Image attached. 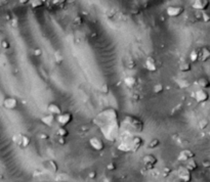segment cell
Instances as JSON below:
<instances>
[{
    "label": "cell",
    "mask_w": 210,
    "mask_h": 182,
    "mask_svg": "<svg viewBox=\"0 0 210 182\" xmlns=\"http://www.w3.org/2000/svg\"><path fill=\"white\" fill-rule=\"evenodd\" d=\"M39 138H40V139H42V140H48L49 139V135L47 133H40Z\"/></svg>",
    "instance_id": "e575fe53"
},
{
    "label": "cell",
    "mask_w": 210,
    "mask_h": 182,
    "mask_svg": "<svg viewBox=\"0 0 210 182\" xmlns=\"http://www.w3.org/2000/svg\"><path fill=\"white\" fill-rule=\"evenodd\" d=\"M1 47L4 49H8L9 47H11V44H9V42L7 40H2L1 41Z\"/></svg>",
    "instance_id": "1f68e13d"
},
{
    "label": "cell",
    "mask_w": 210,
    "mask_h": 182,
    "mask_svg": "<svg viewBox=\"0 0 210 182\" xmlns=\"http://www.w3.org/2000/svg\"><path fill=\"white\" fill-rule=\"evenodd\" d=\"M131 98L133 99V102H138V100H139V95H138V93H134L131 96Z\"/></svg>",
    "instance_id": "f35d334b"
},
{
    "label": "cell",
    "mask_w": 210,
    "mask_h": 182,
    "mask_svg": "<svg viewBox=\"0 0 210 182\" xmlns=\"http://www.w3.org/2000/svg\"><path fill=\"white\" fill-rule=\"evenodd\" d=\"M146 68L150 72H156L157 71V63H156V59L153 56H148L146 58Z\"/></svg>",
    "instance_id": "7c38bea8"
},
{
    "label": "cell",
    "mask_w": 210,
    "mask_h": 182,
    "mask_svg": "<svg viewBox=\"0 0 210 182\" xmlns=\"http://www.w3.org/2000/svg\"><path fill=\"white\" fill-rule=\"evenodd\" d=\"M12 140L16 145H19L22 148L28 147L30 145V143H31V138L28 135H26V134H22V133H18L15 134V135H13Z\"/></svg>",
    "instance_id": "6da1fadb"
},
{
    "label": "cell",
    "mask_w": 210,
    "mask_h": 182,
    "mask_svg": "<svg viewBox=\"0 0 210 182\" xmlns=\"http://www.w3.org/2000/svg\"><path fill=\"white\" fill-rule=\"evenodd\" d=\"M55 59L56 63H62V62L64 60V56H63L62 52L59 51H55Z\"/></svg>",
    "instance_id": "484cf974"
},
{
    "label": "cell",
    "mask_w": 210,
    "mask_h": 182,
    "mask_svg": "<svg viewBox=\"0 0 210 182\" xmlns=\"http://www.w3.org/2000/svg\"><path fill=\"white\" fill-rule=\"evenodd\" d=\"M2 106L5 107L6 110H15L18 109L19 106V102L18 99L15 98V97H6V98H4V100H3L2 102Z\"/></svg>",
    "instance_id": "8992f818"
},
{
    "label": "cell",
    "mask_w": 210,
    "mask_h": 182,
    "mask_svg": "<svg viewBox=\"0 0 210 182\" xmlns=\"http://www.w3.org/2000/svg\"><path fill=\"white\" fill-rule=\"evenodd\" d=\"M210 6L209 0H195L192 3V7L199 11H205Z\"/></svg>",
    "instance_id": "ba28073f"
},
{
    "label": "cell",
    "mask_w": 210,
    "mask_h": 182,
    "mask_svg": "<svg viewBox=\"0 0 210 182\" xmlns=\"http://www.w3.org/2000/svg\"><path fill=\"white\" fill-rule=\"evenodd\" d=\"M83 22H84V20H83V18H82L81 15L75 16V19L73 20V24H74V25H76V26H81L82 24H83Z\"/></svg>",
    "instance_id": "4316f807"
},
{
    "label": "cell",
    "mask_w": 210,
    "mask_h": 182,
    "mask_svg": "<svg viewBox=\"0 0 210 182\" xmlns=\"http://www.w3.org/2000/svg\"><path fill=\"white\" fill-rule=\"evenodd\" d=\"M142 144H144V139H142V137L139 136H135L132 138V141H131V144L128 146V151H136L138 150V148H141L142 146Z\"/></svg>",
    "instance_id": "30bf717a"
},
{
    "label": "cell",
    "mask_w": 210,
    "mask_h": 182,
    "mask_svg": "<svg viewBox=\"0 0 210 182\" xmlns=\"http://www.w3.org/2000/svg\"><path fill=\"white\" fill-rule=\"evenodd\" d=\"M47 110H48L49 113H50L51 115H53V116H55V117L59 116V115L63 113L62 112V107L59 106L58 103H55V102L49 103L48 106H47Z\"/></svg>",
    "instance_id": "5bb4252c"
},
{
    "label": "cell",
    "mask_w": 210,
    "mask_h": 182,
    "mask_svg": "<svg viewBox=\"0 0 210 182\" xmlns=\"http://www.w3.org/2000/svg\"><path fill=\"white\" fill-rule=\"evenodd\" d=\"M209 98H210L209 93L205 89H199L195 92V99L199 103L207 102Z\"/></svg>",
    "instance_id": "9c48e42d"
},
{
    "label": "cell",
    "mask_w": 210,
    "mask_h": 182,
    "mask_svg": "<svg viewBox=\"0 0 210 182\" xmlns=\"http://www.w3.org/2000/svg\"><path fill=\"white\" fill-rule=\"evenodd\" d=\"M197 83H198V85L201 87V89H207L210 87V81L207 78H204V77L200 78Z\"/></svg>",
    "instance_id": "ac0fdd59"
},
{
    "label": "cell",
    "mask_w": 210,
    "mask_h": 182,
    "mask_svg": "<svg viewBox=\"0 0 210 182\" xmlns=\"http://www.w3.org/2000/svg\"><path fill=\"white\" fill-rule=\"evenodd\" d=\"M171 173H172V169H171V168H169V167L163 168L162 174H163V176H164V177H168Z\"/></svg>",
    "instance_id": "83f0119b"
},
{
    "label": "cell",
    "mask_w": 210,
    "mask_h": 182,
    "mask_svg": "<svg viewBox=\"0 0 210 182\" xmlns=\"http://www.w3.org/2000/svg\"><path fill=\"white\" fill-rule=\"evenodd\" d=\"M209 81H210V80H209Z\"/></svg>",
    "instance_id": "b9f144b4"
},
{
    "label": "cell",
    "mask_w": 210,
    "mask_h": 182,
    "mask_svg": "<svg viewBox=\"0 0 210 182\" xmlns=\"http://www.w3.org/2000/svg\"><path fill=\"white\" fill-rule=\"evenodd\" d=\"M159 145H160V140L157 139V138H155V139H152V140L148 143V147H149V148H151V150H153V148L158 147Z\"/></svg>",
    "instance_id": "cb8c5ba5"
},
{
    "label": "cell",
    "mask_w": 210,
    "mask_h": 182,
    "mask_svg": "<svg viewBox=\"0 0 210 182\" xmlns=\"http://www.w3.org/2000/svg\"><path fill=\"white\" fill-rule=\"evenodd\" d=\"M66 182H67V181H66Z\"/></svg>",
    "instance_id": "7bdbcfd3"
},
{
    "label": "cell",
    "mask_w": 210,
    "mask_h": 182,
    "mask_svg": "<svg viewBox=\"0 0 210 182\" xmlns=\"http://www.w3.org/2000/svg\"><path fill=\"white\" fill-rule=\"evenodd\" d=\"M179 71H181L182 73H188V72H191L192 71V65L188 62H182L181 63V65H179Z\"/></svg>",
    "instance_id": "d6986e66"
},
{
    "label": "cell",
    "mask_w": 210,
    "mask_h": 182,
    "mask_svg": "<svg viewBox=\"0 0 210 182\" xmlns=\"http://www.w3.org/2000/svg\"><path fill=\"white\" fill-rule=\"evenodd\" d=\"M43 165H44L45 169H47L49 172H51V173H56V172L59 171V165L53 160L45 161L44 163H43Z\"/></svg>",
    "instance_id": "4fadbf2b"
},
{
    "label": "cell",
    "mask_w": 210,
    "mask_h": 182,
    "mask_svg": "<svg viewBox=\"0 0 210 182\" xmlns=\"http://www.w3.org/2000/svg\"><path fill=\"white\" fill-rule=\"evenodd\" d=\"M124 84L128 88H134L138 85V79L134 76H127L124 79Z\"/></svg>",
    "instance_id": "2e32d148"
},
{
    "label": "cell",
    "mask_w": 210,
    "mask_h": 182,
    "mask_svg": "<svg viewBox=\"0 0 210 182\" xmlns=\"http://www.w3.org/2000/svg\"><path fill=\"white\" fill-rule=\"evenodd\" d=\"M135 62L133 59H130V60H128V63H127V68L128 69H134L135 68Z\"/></svg>",
    "instance_id": "d6a6232c"
},
{
    "label": "cell",
    "mask_w": 210,
    "mask_h": 182,
    "mask_svg": "<svg viewBox=\"0 0 210 182\" xmlns=\"http://www.w3.org/2000/svg\"><path fill=\"white\" fill-rule=\"evenodd\" d=\"M58 142H59V144H61V145H65L67 143V140L64 137H58Z\"/></svg>",
    "instance_id": "d590c367"
},
{
    "label": "cell",
    "mask_w": 210,
    "mask_h": 182,
    "mask_svg": "<svg viewBox=\"0 0 210 182\" xmlns=\"http://www.w3.org/2000/svg\"><path fill=\"white\" fill-rule=\"evenodd\" d=\"M200 59L202 62H207L210 59V49L208 47H203L200 52Z\"/></svg>",
    "instance_id": "e0dca14e"
},
{
    "label": "cell",
    "mask_w": 210,
    "mask_h": 182,
    "mask_svg": "<svg viewBox=\"0 0 210 182\" xmlns=\"http://www.w3.org/2000/svg\"><path fill=\"white\" fill-rule=\"evenodd\" d=\"M202 20L205 23H210V13L206 12V11H203L202 12Z\"/></svg>",
    "instance_id": "f1b7e54d"
},
{
    "label": "cell",
    "mask_w": 210,
    "mask_h": 182,
    "mask_svg": "<svg viewBox=\"0 0 210 182\" xmlns=\"http://www.w3.org/2000/svg\"><path fill=\"white\" fill-rule=\"evenodd\" d=\"M102 90H103V92H104V93L108 92V90H109V89H108V85H107V84H105V85H103V89H102Z\"/></svg>",
    "instance_id": "ab89813d"
},
{
    "label": "cell",
    "mask_w": 210,
    "mask_h": 182,
    "mask_svg": "<svg viewBox=\"0 0 210 182\" xmlns=\"http://www.w3.org/2000/svg\"><path fill=\"white\" fill-rule=\"evenodd\" d=\"M73 119H74V118H73V115L71 113L65 112L56 117V122H58L61 126L66 127L67 125H69V124L72 122Z\"/></svg>",
    "instance_id": "5b68a950"
},
{
    "label": "cell",
    "mask_w": 210,
    "mask_h": 182,
    "mask_svg": "<svg viewBox=\"0 0 210 182\" xmlns=\"http://www.w3.org/2000/svg\"><path fill=\"white\" fill-rule=\"evenodd\" d=\"M186 167L188 168V169L191 172H193V171H195V170L198 169V163L196 162L195 159H191V160H189L188 162H186Z\"/></svg>",
    "instance_id": "ffe728a7"
},
{
    "label": "cell",
    "mask_w": 210,
    "mask_h": 182,
    "mask_svg": "<svg viewBox=\"0 0 210 182\" xmlns=\"http://www.w3.org/2000/svg\"><path fill=\"white\" fill-rule=\"evenodd\" d=\"M200 59V52L197 49H194L193 51L190 53V60L192 63H196Z\"/></svg>",
    "instance_id": "7402d4cb"
},
{
    "label": "cell",
    "mask_w": 210,
    "mask_h": 182,
    "mask_svg": "<svg viewBox=\"0 0 210 182\" xmlns=\"http://www.w3.org/2000/svg\"><path fill=\"white\" fill-rule=\"evenodd\" d=\"M194 158H195V154L193 153L191 150H184L178 154L177 160L181 162H188L189 160L194 159Z\"/></svg>",
    "instance_id": "8fae6325"
},
{
    "label": "cell",
    "mask_w": 210,
    "mask_h": 182,
    "mask_svg": "<svg viewBox=\"0 0 210 182\" xmlns=\"http://www.w3.org/2000/svg\"><path fill=\"white\" fill-rule=\"evenodd\" d=\"M56 121V117L53 116V115H46V116H43L41 118V122L46 126H52L53 123Z\"/></svg>",
    "instance_id": "9a60e30c"
},
{
    "label": "cell",
    "mask_w": 210,
    "mask_h": 182,
    "mask_svg": "<svg viewBox=\"0 0 210 182\" xmlns=\"http://www.w3.org/2000/svg\"><path fill=\"white\" fill-rule=\"evenodd\" d=\"M43 5H44V1H42V0H33V1H31V6L33 8L42 7Z\"/></svg>",
    "instance_id": "d4e9b609"
},
{
    "label": "cell",
    "mask_w": 210,
    "mask_h": 182,
    "mask_svg": "<svg viewBox=\"0 0 210 182\" xmlns=\"http://www.w3.org/2000/svg\"><path fill=\"white\" fill-rule=\"evenodd\" d=\"M88 177H89V179H92V180H94L96 177H98V173H96L95 171H91V172H89V174H88Z\"/></svg>",
    "instance_id": "836d02e7"
},
{
    "label": "cell",
    "mask_w": 210,
    "mask_h": 182,
    "mask_svg": "<svg viewBox=\"0 0 210 182\" xmlns=\"http://www.w3.org/2000/svg\"><path fill=\"white\" fill-rule=\"evenodd\" d=\"M89 144H90V146L96 151L104 150L106 147L105 142L98 137H91L90 139H89Z\"/></svg>",
    "instance_id": "52a82bcc"
},
{
    "label": "cell",
    "mask_w": 210,
    "mask_h": 182,
    "mask_svg": "<svg viewBox=\"0 0 210 182\" xmlns=\"http://www.w3.org/2000/svg\"><path fill=\"white\" fill-rule=\"evenodd\" d=\"M142 164H144V167L147 170H153L155 169V167L157 166L158 164V159L156 158L154 154H146L142 159Z\"/></svg>",
    "instance_id": "3957f363"
},
{
    "label": "cell",
    "mask_w": 210,
    "mask_h": 182,
    "mask_svg": "<svg viewBox=\"0 0 210 182\" xmlns=\"http://www.w3.org/2000/svg\"><path fill=\"white\" fill-rule=\"evenodd\" d=\"M107 169H108L109 171H115L116 169H117V166H116V164L114 163V162H111V163H109L108 165H107Z\"/></svg>",
    "instance_id": "f546056e"
},
{
    "label": "cell",
    "mask_w": 210,
    "mask_h": 182,
    "mask_svg": "<svg viewBox=\"0 0 210 182\" xmlns=\"http://www.w3.org/2000/svg\"><path fill=\"white\" fill-rule=\"evenodd\" d=\"M41 54H42V49L37 48V49L34 50V55L35 56H41Z\"/></svg>",
    "instance_id": "74e56055"
},
{
    "label": "cell",
    "mask_w": 210,
    "mask_h": 182,
    "mask_svg": "<svg viewBox=\"0 0 210 182\" xmlns=\"http://www.w3.org/2000/svg\"><path fill=\"white\" fill-rule=\"evenodd\" d=\"M56 134H58L59 137L66 138L67 136H69V131H68V129H67L66 127L61 126V127L58 128V130H56Z\"/></svg>",
    "instance_id": "44dd1931"
},
{
    "label": "cell",
    "mask_w": 210,
    "mask_h": 182,
    "mask_svg": "<svg viewBox=\"0 0 210 182\" xmlns=\"http://www.w3.org/2000/svg\"><path fill=\"white\" fill-rule=\"evenodd\" d=\"M163 90H164V86H163V84L161 83H158L156 84V85L153 87V92L156 93V94H160L163 92Z\"/></svg>",
    "instance_id": "603a6c76"
},
{
    "label": "cell",
    "mask_w": 210,
    "mask_h": 182,
    "mask_svg": "<svg viewBox=\"0 0 210 182\" xmlns=\"http://www.w3.org/2000/svg\"><path fill=\"white\" fill-rule=\"evenodd\" d=\"M177 177L179 181L182 182H191L193 179L192 172L186 166H179V168L177 169Z\"/></svg>",
    "instance_id": "7a4b0ae2"
},
{
    "label": "cell",
    "mask_w": 210,
    "mask_h": 182,
    "mask_svg": "<svg viewBox=\"0 0 210 182\" xmlns=\"http://www.w3.org/2000/svg\"><path fill=\"white\" fill-rule=\"evenodd\" d=\"M207 126H208V121L207 120H201V121H200V123H199L200 129H205Z\"/></svg>",
    "instance_id": "4dcf8cb0"
},
{
    "label": "cell",
    "mask_w": 210,
    "mask_h": 182,
    "mask_svg": "<svg viewBox=\"0 0 210 182\" xmlns=\"http://www.w3.org/2000/svg\"><path fill=\"white\" fill-rule=\"evenodd\" d=\"M209 135H210V134H209Z\"/></svg>",
    "instance_id": "60d3db41"
},
{
    "label": "cell",
    "mask_w": 210,
    "mask_h": 182,
    "mask_svg": "<svg viewBox=\"0 0 210 182\" xmlns=\"http://www.w3.org/2000/svg\"><path fill=\"white\" fill-rule=\"evenodd\" d=\"M202 166L204 168H210V160H205L202 162Z\"/></svg>",
    "instance_id": "8d00e7d4"
},
{
    "label": "cell",
    "mask_w": 210,
    "mask_h": 182,
    "mask_svg": "<svg viewBox=\"0 0 210 182\" xmlns=\"http://www.w3.org/2000/svg\"><path fill=\"white\" fill-rule=\"evenodd\" d=\"M185 11V7L182 5H170L166 8V13L170 18H177Z\"/></svg>",
    "instance_id": "277c9868"
}]
</instances>
